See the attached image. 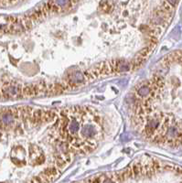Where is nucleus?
Instances as JSON below:
<instances>
[{"label":"nucleus","mask_w":182,"mask_h":183,"mask_svg":"<svg viewBox=\"0 0 182 183\" xmlns=\"http://www.w3.org/2000/svg\"><path fill=\"white\" fill-rule=\"evenodd\" d=\"M82 135L83 138L87 140L86 142H91V140L99 136V130L96 125L89 124L82 128Z\"/></svg>","instance_id":"obj_1"},{"label":"nucleus","mask_w":182,"mask_h":183,"mask_svg":"<svg viewBox=\"0 0 182 183\" xmlns=\"http://www.w3.org/2000/svg\"><path fill=\"white\" fill-rule=\"evenodd\" d=\"M150 92H151V87L148 84H147V83L140 85L137 88V90H136L137 95L140 96V97H146V96L149 95Z\"/></svg>","instance_id":"obj_2"},{"label":"nucleus","mask_w":182,"mask_h":183,"mask_svg":"<svg viewBox=\"0 0 182 183\" xmlns=\"http://www.w3.org/2000/svg\"><path fill=\"white\" fill-rule=\"evenodd\" d=\"M178 0H167V2L170 5V6H175L177 4Z\"/></svg>","instance_id":"obj_3"}]
</instances>
